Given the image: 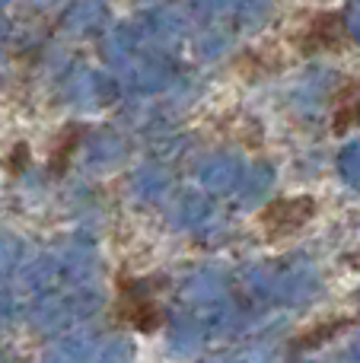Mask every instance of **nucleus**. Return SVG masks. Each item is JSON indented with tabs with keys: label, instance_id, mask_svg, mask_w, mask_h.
<instances>
[{
	"label": "nucleus",
	"instance_id": "7ed1b4c3",
	"mask_svg": "<svg viewBox=\"0 0 360 363\" xmlns=\"http://www.w3.org/2000/svg\"><path fill=\"white\" fill-rule=\"evenodd\" d=\"M351 45V29L342 10H322L310 19L300 35L303 55H322V51H344Z\"/></svg>",
	"mask_w": 360,
	"mask_h": 363
},
{
	"label": "nucleus",
	"instance_id": "20e7f679",
	"mask_svg": "<svg viewBox=\"0 0 360 363\" xmlns=\"http://www.w3.org/2000/svg\"><path fill=\"white\" fill-rule=\"evenodd\" d=\"M360 125V80H351L338 89L335 96V115H332V131L348 134Z\"/></svg>",
	"mask_w": 360,
	"mask_h": 363
},
{
	"label": "nucleus",
	"instance_id": "0eeeda50",
	"mask_svg": "<svg viewBox=\"0 0 360 363\" xmlns=\"http://www.w3.org/2000/svg\"><path fill=\"white\" fill-rule=\"evenodd\" d=\"M26 166H29V144L19 140V144L10 150V157H6V172H10V176H19V172H26Z\"/></svg>",
	"mask_w": 360,
	"mask_h": 363
},
{
	"label": "nucleus",
	"instance_id": "39448f33",
	"mask_svg": "<svg viewBox=\"0 0 360 363\" xmlns=\"http://www.w3.org/2000/svg\"><path fill=\"white\" fill-rule=\"evenodd\" d=\"M351 325H354V319H348V315H338V319L316 322L313 328H306L303 335H297V338H293L291 351H293V354H300V351H313V347H319V345H325V341L338 338V335H342L344 328H351Z\"/></svg>",
	"mask_w": 360,
	"mask_h": 363
},
{
	"label": "nucleus",
	"instance_id": "f03ea898",
	"mask_svg": "<svg viewBox=\"0 0 360 363\" xmlns=\"http://www.w3.org/2000/svg\"><path fill=\"white\" fill-rule=\"evenodd\" d=\"M316 217V201L310 194L303 198H278L261 211V230L268 239H287L297 230H303L310 220Z\"/></svg>",
	"mask_w": 360,
	"mask_h": 363
},
{
	"label": "nucleus",
	"instance_id": "423d86ee",
	"mask_svg": "<svg viewBox=\"0 0 360 363\" xmlns=\"http://www.w3.org/2000/svg\"><path fill=\"white\" fill-rule=\"evenodd\" d=\"M83 134H86V131H83L80 125H67L61 134H57L55 147H51V157H48V172H51V176H64V172H67L70 157L77 153Z\"/></svg>",
	"mask_w": 360,
	"mask_h": 363
},
{
	"label": "nucleus",
	"instance_id": "f257e3e1",
	"mask_svg": "<svg viewBox=\"0 0 360 363\" xmlns=\"http://www.w3.org/2000/svg\"><path fill=\"white\" fill-rule=\"evenodd\" d=\"M163 281H144V277H131V274H118V294H115V322L128 325L134 332H157L163 325L166 313L157 303L153 287Z\"/></svg>",
	"mask_w": 360,
	"mask_h": 363
}]
</instances>
